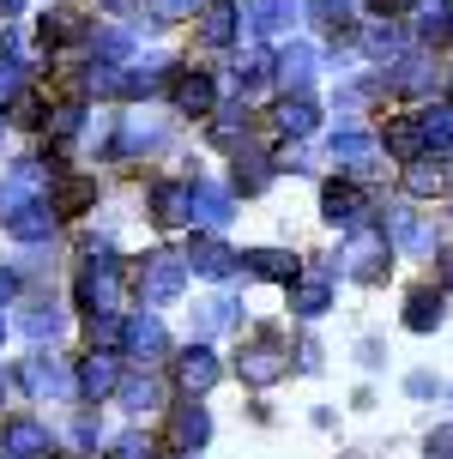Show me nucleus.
Returning a JSON list of instances; mask_svg holds the SVG:
<instances>
[{
    "instance_id": "nucleus-1",
    "label": "nucleus",
    "mask_w": 453,
    "mask_h": 459,
    "mask_svg": "<svg viewBox=\"0 0 453 459\" xmlns=\"http://www.w3.org/2000/svg\"><path fill=\"white\" fill-rule=\"evenodd\" d=\"M387 266H393V242H387V230L351 224V242H344V254H339V273L375 284V278H387Z\"/></svg>"
},
{
    "instance_id": "nucleus-2",
    "label": "nucleus",
    "mask_w": 453,
    "mask_h": 459,
    "mask_svg": "<svg viewBox=\"0 0 453 459\" xmlns=\"http://www.w3.org/2000/svg\"><path fill=\"white\" fill-rule=\"evenodd\" d=\"M79 308L91 315H121V266L109 254H97L85 273H79Z\"/></svg>"
},
{
    "instance_id": "nucleus-3",
    "label": "nucleus",
    "mask_w": 453,
    "mask_h": 459,
    "mask_svg": "<svg viewBox=\"0 0 453 459\" xmlns=\"http://www.w3.org/2000/svg\"><path fill=\"white\" fill-rule=\"evenodd\" d=\"M134 284H139V297H145V302H170V297H181V284H187V260L170 254V248L145 254V266L134 273Z\"/></svg>"
},
{
    "instance_id": "nucleus-4",
    "label": "nucleus",
    "mask_w": 453,
    "mask_h": 459,
    "mask_svg": "<svg viewBox=\"0 0 453 459\" xmlns=\"http://www.w3.org/2000/svg\"><path fill=\"white\" fill-rule=\"evenodd\" d=\"M333 163H339L344 182H362V176H375V169H381V139L344 127V134H333Z\"/></svg>"
},
{
    "instance_id": "nucleus-5",
    "label": "nucleus",
    "mask_w": 453,
    "mask_h": 459,
    "mask_svg": "<svg viewBox=\"0 0 453 459\" xmlns=\"http://www.w3.org/2000/svg\"><path fill=\"white\" fill-rule=\"evenodd\" d=\"M236 368H242V381L248 387H272L284 368H291V357H284V344H278V333H260V339L236 357Z\"/></svg>"
},
{
    "instance_id": "nucleus-6",
    "label": "nucleus",
    "mask_w": 453,
    "mask_h": 459,
    "mask_svg": "<svg viewBox=\"0 0 453 459\" xmlns=\"http://www.w3.org/2000/svg\"><path fill=\"white\" fill-rule=\"evenodd\" d=\"M0 230H6L13 242H48V236H55V206H48V194H43V200H19V206H6V212H0Z\"/></svg>"
},
{
    "instance_id": "nucleus-7",
    "label": "nucleus",
    "mask_w": 453,
    "mask_h": 459,
    "mask_svg": "<svg viewBox=\"0 0 453 459\" xmlns=\"http://www.w3.org/2000/svg\"><path fill=\"white\" fill-rule=\"evenodd\" d=\"M24 387H30V399H73V393H79V381L67 375V363H61V357L37 351V357L24 363Z\"/></svg>"
},
{
    "instance_id": "nucleus-8",
    "label": "nucleus",
    "mask_w": 453,
    "mask_h": 459,
    "mask_svg": "<svg viewBox=\"0 0 453 459\" xmlns=\"http://www.w3.org/2000/svg\"><path fill=\"white\" fill-rule=\"evenodd\" d=\"M284 290H291L296 315H302V321H315V315H327V302H333V273H327V266H302Z\"/></svg>"
},
{
    "instance_id": "nucleus-9",
    "label": "nucleus",
    "mask_w": 453,
    "mask_h": 459,
    "mask_svg": "<svg viewBox=\"0 0 453 459\" xmlns=\"http://www.w3.org/2000/svg\"><path fill=\"white\" fill-rule=\"evenodd\" d=\"M381 85H387L393 97H423V91H435V61H430V55H405V61H387Z\"/></svg>"
},
{
    "instance_id": "nucleus-10",
    "label": "nucleus",
    "mask_w": 453,
    "mask_h": 459,
    "mask_svg": "<svg viewBox=\"0 0 453 459\" xmlns=\"http://www.w3.org/2000/svg\"><path fill=\"white\" fill-rule=\"evenodd\" d=\"M121 344H127V357H134L139 368H152L170 351V339H163V321L158 315H134V321L121 326Z\"/></svg>"
},
{
    "instance_id": "nucleus-11",
    "label": "nucleus",
    "mask_w": 453,
    "mask_h": 459,
    "mask_svg": "<svg viewBox=\"0 0 453 459\" xmlns=\"http://www.w3.org/2000/svg\"><path fill=\"white\" fill-rule=\"evenodd\" d=\"M0 454L6 459H48L55 447H48V429L37 417H13V423L0 429Z\"/></svg>"
},
{
    "instance_id": "nucleus-12",
    "label": "nucleus",
    "mask_w": 453,
    "mask_h": 459,
    "mask_svg": "<svg viewBox=\"0 0 453 459\" xmlns=\"http://www.w3.org/2000/svg\"><path fill=\"white\" fill-rule=\"evenodd\" d=\"M411 121H417L423 158H453V103H430V109L411 115Z\"/></svg>"
},
{
    "instance_id": "nucleus-13",
    "label": "nucleus",
    "mask_w": 453,
    "mask_h": 459,
    "mask_svg": "<svg viewBox=\"0 0 453 459\" xmlns=\"http://www.w3.org/2000/svg\"><path fill=\"white\" fill-rule=\"evenodd\" d=\"M163 115H121V139H115V158H139V152H152V145H163Z\"/></svg>"
},
{
    "instance_id": "nucleus-14",
    "label": "nucleus",
    "mask_w": 453,
    "mask_h": 459,
    "mask_svg": "<svg viewBox=\"0 0 453 459\" xmlns=\"http://www.w3.org/2000/svg\"><path fill=\"white\" fill-rule=\"evenodd\" d=\"M152 218H158L163 230L194 224V182H158L152 187Z\"/></svg>"
},
{
    "instance_id": "nucleus-15",
    "label": "nucleus",
    "mask_w": 453,
    "mask_h": 459,
    "mask_svg": "<svg viewBox=\"0 0 453 459\" xmlns=\"http://www.w3.org/2000/svg\"><path fill=\"white\" fill-rule=\"evenodd\" d=\"M411 37H417V43H448L453 37V6L448 0H411Z\"/></svg>"
},
{
    "instance_id": "nucleus-16",
    "label": "nucleus",
    "mask_w": 453,
    "mask_h": 459,
    "mask_svg": "<svg viewBox=\"0 0 453 459\" xmlns=\"http://www.w3.org/2000/svg\"><path fill=\"white\" fill-rule=\"evenodd\" d=\"M176 381L187 393H212L218 387V357H212L205 344H187V351L176 357Z\"/></svg>"
},
{
    "instance_id": "nucleus-17",
    "label": "nucleus",
    "mask_w": 453,
    "mask_h": 459,
    "mask_svg": "<svg viewBox=\"0 0 453 459\" xmlns=\"http://www.w3.org/2000/svg\"><path fill=\"white\" fill-rule=\"evenodd\" d=\"M170 97H176L181 115H212L218 109V91H212L205 73H176V79H170Z\"/></svg>"
},
{
    "instance_id": "nucleus-18",
    "label": "nucleus",
    "mask_w": 453,
    "mask_h": 459,
    "mask_svg": "<svg viewBox=\"0 0 453 459\" xmlns=\"http://www.w3.org/2000/svg\"><path fill=\"white\" fill-rule=\"evenodd\" d=\"M163 85H170V61H158V55L121 67V97H152V91H163Z\"/></svg>"
},
{
    "instance_id": "nucleus-19",
    "label": "nucleus",
    "mask_w": 453,
    "mask_h": 459,
    "mask_svg": "<svg viewBox=\"0 0 453 459\" xmlns=\"http://www.w3.org/2000/svg\"><path fill=\"white\" fill-rule=\"evenodd\" d=\"M320 218H327V224H357L362 218V187L357 182H327V194H320Z\"/></svg>"
},
{
    "instance_id": "nucleus-20",
    "label": "nucleus",
    "mask_w": 453,
    "mask_h": 459,
    "mask_svg": "<svg viewBox=\"0 0 453 459\" xmlns=\"http://www.w3.org/2000/svg\"><path fill=\"white\" fill-rule=\"evenodd\" d=\"M205 19H200V43L212 48H224L236 43V30H242V6H230V0H212V6H200Z\"/></svg>"
},
{
    "instance_id": "nucleus-21",
    "label": "nucleus",
    "mask_w": 453,
    "mask_h": 459,
    "mask_svg": "<svg viewBox=\"0 0 453 459\" xmlns=\"http://www.w3.org/2000/svg\"><path fill=\"white\" fill-rule=\"evenodd\" d=\"M187 260H194V273H205V278H230L242 254H230L224 242H218V236L205 230V236H194V248H187Z\"/></svg>"
},
{
    "instance_id": "nucleus-22",
    "label": "nucleus",
    "mask_w": 453,
    "mask_h": 459,
    "mask_svg": "<svg viewBox=\"0 0 453 459\" xmlns=\"http://www.w3.org/2000/svg\"><path fill=\"white\" fill-rule=\"evenodd\" d=\"M242 273L272 278V284H291V278L302 273V260H296V254H284V248H254V254H242Z\"/></svg>"
},
{
    "instance_id": "nucleus-23",
    "label": "nucleus",
    "mask_w": 453,
    "mask_h": 459,
    "mask_svg": "<svg viewBox=\"0 0 453 459\" xmlns=\"http://www.w3.org/2000/svg\"><path fill=\"white\" fill-rule=\"evenodd\" d=\"M381 230H393V242H399V248H405V254H430L435 242H441V236H435V230L423 224V218H411L405 206H393V218H387Z\"/></svg>"
},
{
    "instance_id": "nucleus-24",
    "label": "nucleus",
    "mask_w": 453,
    "mask_h": 459,
    "mask_svg": "<svg viewBox=\"0 0 453 459\" xmlns=\"http://www.w3.org/2000/svg\"><path fill=\"white\" fill-rule=\"evenodd\" d=\"M230 218H236V212H230V194H224V187H212V182H194V224L218 236V230H224Z\"/></svg>"
},
{
    "instance_id": "nucleus-25",
    "label": "nucleus",
    "mask_w": 453,
    "mask_h": 459,
    "mask_svg": "<svg viewBox=\"0 0 453 459\" xmlns=\"http://www.w3.org/2000/svg\"><path fill=\"white\" fill-rule=\"evenodd\" d=\"M73 381H79V393H85V399H103V393L121 387V363H115V357H97V351H91L85 363H79V375H73Z\"/></svg>"
},
{
    "instance_id": "nucleus-26",
    "label": "nucleus",
    "mask_w": 453,
    "mask_h": 459,
    "mask_svg": "<svg viewBox=\"0 0 453 459\" xmlns=\"http://www.w3.org/2000/svg\"><path fill=\"white\" fill-rule=\"evenodd\" d=\"M315 73H320V55L309 43H291L284 55H278V79H284L291 91H309V85H315Z\"/></svg>"
},
{
    "instance_id": "nucleus-27",
    "label": "nucleus",
    "mask_w": 453,
    "mask_h": 459,
    "mask_svg": "<svg viewBox=\"0 0 453 459\" xmlns=\"http://www.w3.org/2000/svg\"><path fill=\"white\" fill-rule=\"evenodd\" d=\"M242 19H248L260 37H284V30L296 24V6H291V0H248Z\"/></svg>"
},
{
    "instance_id": "nucleus-28",
    "label": "nucleus",
    "mask_w": 453,
    "mask_h": 459,
    "mask_svg": "<svg viewBox=\"0 0 453 459\" xmlns=\"http://www.w3.org/2000/svg\"><path fill=\"white\" fill-rule=\"evenodd\" d=\"M357 37H362V55H369L375 67L399 61V43H405V37H399V24H387V19H369V24L357 30Z\"/></svg>"
},
{
    "instance_id": "nucleus-29",
    "label": "nucleus",
    "mask_w": 453,
    "mask_h": 459,
    "mask_svg": "<svg viewBox=\"0 0 453 459\" xmlns=\"http://www.w3.org/2000/svg\"><path fill=\"white\" fill-rule=\"evenodd\" d=\"M272 79H278V61H272L266 48H242V55H236V85H242V91H266Z\"/></svg>"
},
{
    "instance_id": "nucleus-30",
    "label": "nucleus",
    "mask_w": 453,
    "mask_h": 459,
    "mask_svg": "<svg viewBox=\"0 0 453 459\" xmlns=\"http://www.w3.org/2000/svg\"><path fill=\"white\" fill-rule=\"evenodd\" d=\"M48 206H55V212H85V206H97V182H91V176L48 182Z\"/></svg>"
},
{
    "instance_id": "nucleus-31",
    "label": "nucleus",
    "mask_w": 453,
    "mask_h": 459,
    "mask_svg": "<svg viewBox=\"0 0 453 459\" xmlns=\"http://www.w3.org/2000/svg\"><path fill=\"white\" fill-rule=\"evenodd\" d=\"M315 121H320V115H315V103H309L302 91H291L284 103H278V134H284V139H302V134H315Z\"/></svg>"
},
{
    "instance_id": "nucleus-32",
    "label": "nucleus",
    "mask_w": 453,
    "mask_h": 459,
    "mask_svg": "<svg viewBox=\"0 0 453 459\" xmlns=\"http://www.w3.org/2000/svg\"><path fill=\"white\" fill-rule=\"evenodd\" d=\"M405 326L411 333H435V326H441V290H411L405 297Z\"/></svg>"
},
{
    "instance_id": "nucleus-33",
    "label": "nucleus",
    "mask_w": 453,
    "mask_h": 459,
    "mask_svg": "<svg viewBox=\"0 0 453 459\" xmlns=\"http://www.w3.org/2000/svg\"><path fill=\"white\" fill-rule=\"evenodd\" d=\"M205 436H212V417H205V405H181V411H176V441L187 447V454H200Z\"/></svg>"
},
{
    "instance_id": "nucleus-34",
    "label": "nucleus",
    "mask_w": 453,
    "mask_h": 459,
    "mask_svg": "<svg viewBox=\"0 0 453 459\" xmlns=\"http://www.w3.org/2000/svg\"><path fill=\"white\" fill-rule=\"evenodd\" d=\"M441 158H411L405 163V194H417V200H430V194H441Z\"/></svg>"
},
{
    "instance_id": "nucleus-35",
    "label": "nucleus",
    "mask_w": 453,
    "mask_h": 459,
    "mask_svg": "<svg viewBox=\"0 0 453 459\" xmlns=\"http://www.w3.org/2000/svg\"><path fill=\"white\" fill-rule=\"evenodd\" d=\"M194 308H200V315H194V333H200V339H212V333H224V326L236 321V302L230 297H205V302H194Z\"/></svg>"
},
{
    "instance_id": "nucleus-36",
    "label": "nucleus",
    "mask_w": 453,
    "mask_h": 459,
    "mask_svg": "<svg viewBox=\"0 0 453 459\" xmlns=\"http://www.w3.org/2000/svg\"><path fill=\"white\" fill-rule=\"evenodd\" d=\"M121 405H127V411H158L163 405V381H152V375L121 381Z\"/></svg>"
},
{
    "instance_id": "nucleus-37",
    "label": "nucleus",
    "mask_w": 453,
    "mask_h": 459,
    "mask_svg": "<svg viewBox=\"0 0 453 459\" xmlns=\"http://www.w3.org/2000/svg\"><path fill=\"white\" fill-rule=\"evenodd\" d=\"M24 79H30V61H24L19 48H6V55H0V109L24 91Z\"/></svg>"
},
{
    "instance_id": "nucleus-38",
    "label": "nucleus",
    "mask_w": 453,
    "mask_h": 459,
    "mask_svg": "<svg viewBox=\"0 0 453 459\" xmlns=\"http://www.w3.org/2000/svg\"><path fill=\"white\" fill-rule=\"evenodd\" d=\"M91 30H85V19L79 13H48L43 19V43H85Z\"/></svg>"
},
{
    "instance_id": "nucleus-39",
    "label": "nucleus",
    "mask_w": 453,
    "mask_h": 459,
    "mask_svg": "<svg viewBox=\"0 0 453 459\" xmlns=\"http://www.w3.org/2000/svg\"><path fill=\"white\" fill-rule=\"evenodd\" d=\"M218 121H212V139L218 145H236V139L248 134V103H230V109H212Z\"/></svg>"
},
{
    "instance_id": "nucleus-40",
    "label": "nucleus",
    "mask_w": 453,
    "mask_h": 459,
    "mask_svg": "<svg viewBox=\"0 0 453 459\" xmlns=\"http://www.w3.org/2000/svg\"><path fill=\"white\" fill-rule=\"evenodd\" d=\"M351 6L357 0H309V19L327 24V30H351Z\"/></svg>"
},
{
    "instance_id": "nucleus-41",
    "label": "nucleus",
    "mask_w": 453,
    "mask_h": 459,
    "mask_svg": "<svg viewBox=\"0 0 453 459\" xmlns=\"http://www.w3.org/2000/svg\"><path fill=\"white\" fill-rule=\"evenodd\" d=\"M387 152H393V158H423V145H417V121H393V127H387Z\"/></svg>"
},
{
    "instance_id": "nucleus-42",
    "label": "nucleus",
    "mask_w": 453,
    "mask_h": 459,
    "mask_svg": "<svg viewBox=\"0 0 453 459\" xmlns=\"http://www.w3.org/2000/svg\"><path fill=\"white\" fill-rule=\"evenodd\" d=\"M266 182H272L266 158H236V187H242V194H260Z\"/></svg>"
},
{
    "instance_id": "nucleus-43",
    "label": "nucleus",
    "mask_w": 453,
    "mask_h": 459,
    "mask_svg": "<svg viewBox=\"0 0 453 459\" xmlns=\"http://www.w3.org/2000/svg\"><path fill=\"white\" fill-rule=\"evenodd\" d=\"M145 6H152V19H158V24H181V19H194L205 0H145Z\"/></svg>"
},
{
    "instance_id": "nucleus-44",
    "label": "nucleus",
    "mask_w": 453,
    "mask_h": 459,
    "mask_svg": "<svg viewBox=\"0 0 453 459\" xmlns=\"http://www.w3.org/2000/svg\"><path fill=\"white\" fill-rule=\"evenodd\" d=\"M61 315H55V308H30V315H24V333H30V339L43 344V339H61Z\"/></svg>"
},
{
    "instance_id": "nucleus-45",
    "label": "nucleus",
    "mask_w": 453,
    "mask_h": 459,
    "mask_svg": "<svg viewBox=\"0 0 453 459\" xmlns=\"http://www.w3.org/2000/svg\"><path fill=\"white\" fill-rule=\"evenodd\" d=\"M430 459H453V423H441V429H430Z\"/></svg>"
},
{
    "instance_id": "nucleus-46",
    "label": "nucleus",
    "mask_w": 453,
    "mask_h": 459,
    "mask_svg": "<svg viewBox=\"0 0 453 459\" xmlns=\"http://www.w3.org/2000/svg\"><path fill=\"white\" fill-rule=\"evenodd\" d=\"M115 459H152V447H145V436H121L115 441Z\"/></svg>"
},
{
    "instance_id": "nucleus-47",
    "label": "nucleus",
    "mask_w": 453,
    "mask_h": 459,
    "mask_svg": "<svg viewBox=\"0 0 453 459\" xmlns=\"http://www.w3.org/2000/svg\"><path fill=\"white\" fill-rule=\"evenodd\" d=\"M278 169H309V152H302V145H284V152H278Z\"/></svg>"
},
{
    "instance_id": "nucleus-48",
    "label": "nucleus",
    "mask_w": 453,
    "mask_h": 459,
    "mask_svg": "<svg viewBox=\"0 0 453 459\" xmlns=\"http://www.w3.org/2000/svg\"><path fill=\"white\" fill-rule=\"evenodd\" d=\"M73 441H79V447H91V441H97V423H91V417H79V429H73Z\"/></svg>"
},
{
    "instance_id": "nucleus-49",
    "label": "nucleus",
    "mask_w": 453,
    "mask_h": 459,
    "mask_svg": "<svg viewBox=\"0 0 453 459\" xmlns=\"http://www.w3.org/2000/svg\"><path fill=\"white\" fill-rule=\"evenodd\" d=\"M13 290H19V273H13V266H0V302L13 297Z\"/></svg>"
},
{
    "instance_id": "nucleus-50",
    "label": "nucleus",
    "mask_w": 453,
    "mask_h": 459,
    "mask_svg": "<svg viewBox=\"0 0 453 459\" xmlns=\"http://www.w3.org/2000/svg\"><path fill=\"white\" fill-rule=\"evenodd\" d=\"M103 6H109L115 19H127V13H139V6H145V0H103Z\"/></svg>"
},
{
    "instance_id": "nucleus-51",
    "label": "nucleus",
    "mask_w": 453,
    "mask_h": 459,
    "mask_svg": "<svg viewBox=\"0 0 453 459\" xmlns=\"http://www.w3.org/2000/svg\"><path fill=\"white\" fill-rule=\"evenodd\" d=\"M375 13H411V0H369Z\"/></svg>"
},
{
    "instance_id": "nucleus-52",
    "label": "nucleus",
    "mask_w": 453,
    "mask_h": 459,
    "mask_svg": "<svg viewBox=\"0 0 453 459\" xmlns=\"http://www.w3.org/2000/svg\"><path fill=\"white\" fill-rule=\"evenodd\" d=\"M441 290H453V248H448V260H441Z\"/></svg>"
},
{
    "instance_id": "nucleus-53",
    "label": "nucleus",
    "mask_w": 453,
    "mask_h": 459,
    "mask_svg": "<svg viewBox=\"0 0 453 459\" xmlns=\"http://www.w3.org/2000/svg\"><path fill=\"white\" fill-rule=\"evenodd\" d=\"M19 6L24 0H0V19H19Z\"/></svg>"
},
{
    "instance_id": "nucleus-54",
    "label": "nucleus",
    "mask_w": 453,
    "mask_h": 459,
    "mask_svg": "<svg viewBox=\"0 0 453 459\" xmlns=\"http://www.w3.org/2000/svg\"><path fill=\"white\" fill-rule=\"evenodd\" d=\"M0 399H6V368H0Z\"/></svg>"
},
{
    "instance_id": "nucleus-55",
    "label": "nucleus",
    "mask_w": 453,
    "mask_h": 459,
    "mask_svg": "<svg viewBox=\"0 0 453 459\" xmlns=\"http://www.w3.org/2000/svg\"><path fill=\"white\" fill-rule=\"evenodd\" d=\"M0 339H6V321H0Z\"/></svg>"
},
{
    "instance_id": "nucleus-56",
    "label": "nucleus",
    "mask_w": 453,
    "mask_h": 459,
    "mask_svg": "<svg viewBox=\"0 0 453 459\" xmlns=\"http://www.w3.org/2000/svg\"><path fill=\"white\" fill-rule=\"evenodd\" d=\"M0 134H6V121H0Z\"/></svg>"
},
{
    "instance_id": "nucleus-57",
    "label": "nucleus",
    "mask_w": 453,
    "mask_h": 459,
    "mask_svg": "<svg viewBox=\"0 0 453 459\" xmlns=\"http://www.w3.org/2000/svg\"><path fill=\"white\" fill-rule=\"evenodd\" d=\"M181 459H194V454H181Z\"/></svg>"
},
{
    "instance_id": "nucleus-58",
    "label": "nucleus",
    "mask_w": 453,
    "mask_h": 459,
    "mask_svg": "<svg viewBox=\"0 0 453 459\" xmlns=\"http://www.w3.org/2000/svg\"><path fill=\"white\" fill-rule=\"evenodd\" d=\"M48 459H61V454H48Z\"/></svg>"
}]
</instances>
